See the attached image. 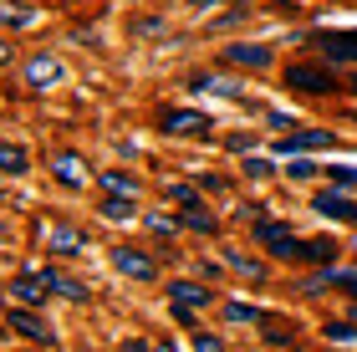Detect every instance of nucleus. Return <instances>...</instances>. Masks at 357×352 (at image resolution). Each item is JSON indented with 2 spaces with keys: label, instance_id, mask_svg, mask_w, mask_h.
I'll list each match as a JSON object with an SVG mask.
<instances>
[{
  "label": "nucleus",
  "instance_id": "1",
  "mask_svg": "<svg viewBox=\"0 0 357 352\" xmlns=\"http://www.w3.org/2000/svg\"><path fill=\"white\" fill-rule=\"evenodd\" d=\"M286 87H291V92H306V98H327V92H337L342 82H337V72L321 67V61H312V67L296 61V67L286 72Z\"/></svg>",
  "mask_w": 357,
  "mask_h": 352
},
{
  "label": "nucleus",
  "instance_id": "2",
  "mask_svg": "<svg viewBox=\"0 0 357 352\" xmlns=\"http://www.w3.org/2000/svg\"><path fill=\"white\" fill-rule=\"evenodd\" d=\"M312 52H321L327 61H352L357 67V31H317V36H306Z\"/></svg>",
  "mask_w": 357,
  "mask_h": 352
},
{
  "label": "nucleus",
  "instance_id": "3",
  "mask_svg": "<svg viewBox=\"0 0 357 352\" xmlns=\"http://www.w3.org/2000/svg\"><path fill=\"white\" fill-rule=\"evenodd\" d=\"M255 240L271 250V255H281V261H301V240L291 225H275V220H261L255 225Z\"/></svg>",
  "mask_w": 357,
  "mask_h": 352
},
{
  "label": "nucleus",
  "instance_id": "4",
  "mask_svg": "<svg viewBox=\"0 0 357 352\" xmlns=\"http://www.w3.org/2000/svg\"><path fill=\"white\" fill-rule=\"evenodd\" d=\"M312 210L327 215V220H342V225H357V199H347V189H327V194H317Z\"/></svg>",
  "mask_w": 357,
  "mask_h": 352
},
{
  "label": "nucleus",
  "instance_id": "5",
  "mask_svg": "<svg viewBox=\"0 0 357 352\" xmlns=\"http://www.w3.org/2000/svg\"><path fill=\"white\" fill-rule=\"evenodd\" d=\"M317 148H337V133H327V128H306V133H286L281 138V153H317Z\"/></svg>",
  "mask_w": 357,
  "mask_h": 352
},
{
  "label": "nucleus",
  "instance_id": "6",
  "mask_svg": "<svg viewBox=\"0 0 357 352\" xmlns=\"http://www.w3.org/2000/svg\"><path fill=\"white\" fill-rule=\"evenodd\" d=\"M112 266H118L123 276H133V281H153V276H158V266L149 261V255H138L133 245H118V250H112Z\"/></svg>",
  "mask_w": 357,
  "mask_h": 352
},
{
  "label": "nucleus",
  "instance_id": "7",
  "mask_svg": "<svg viewBox=\"0 0 357 352\" xmlns=\"http://www.w3.org/2000/svg\"><path fill=\"white\" fill-rule=\"evenodd\" d=\"M61 77H67L61 56H31V61H26V82H31V87H56Z\"/></svg>",
  "mask_w": 357,
  "mask_h": 352
},
{
  "label": "nucleus",
  "instance_id": "8",
  "mask_svg": "<svg viewBox=\"0 0 357 352\" xmlns=\"http://www.w3.org/2000/svg\"><path fill=\"white\" fill-rule=\"evenodd\" d=\"M10 327L21 332V337H31V342H41V347H52V342H56V332L46 327V322H41L36 312H21V307H15V312H10Z\"/></svg>",
  "mask_w": 357,
  "mask_h": 352
},
{
  "label": "nucleus",
  "instance_id": "9",
  "mask_svg": "<svg viewBox=\"0 0 357 352\" xmlns=\"http://www.w3.org/2000/svg\"><path fill=\"white\" fill-rule=\"evenodd\" d=\"M225 61H235V67H271V46H245V41H230V46H225Z\"/></svg>",
  "mask_w": 357,
  "mask_h": 352
},
{
  "label": "nucleus",
  "instance_id": "10",
  "mask_svg": "<svg viewBox=\"0 0 357 352\" xmlns=\"http://www.w3.org/2000/svg\"><path fill=\"white\" fill-rule=\"evenodd\" d=\"M301 266H337V240H327V235L301 240Z\"/></svg>",
  "mask_w": 357,
  "mask_h": 352
},
{
  "label": "nucleus",
  "instance_id": "11",
  "mask_svg": "<svg viewBox=\"0 0 357 352\" xmlns=\"http://www.w3.org/2000/svg\"><path fill=\"white\" fill-rule=\"evenodd\" d=\"M15 296L26 301V307H41L46 301V291H52V286H46V276H15V286H10Z\"/></svg>",
  "mask_w": 357,
  "mask_h": 352
},
{
  "label": "nucleus",
  "instance_id": "12",
  "mask_svg": "<svg viewBox=\"0 0 357 352\" xmlns=\"http://www.w3.org/2000/svg\"><path fill=\"white\" fill-rule=\"evenodd\" d=\"M225 322H235V327H261L266 312H261V307H245V301H225Z\"/></svg>",
  "mask_w": 357,
  "mask_h": 352
},
{
  "label": "nucleus",
  "instance_id": "13",
  "mask_svg": "<svg viewBox=\"0 0 357 352\" xmlns=\"http://www.w3.org/2000/svg\"><path fill=\"white\" fill-rule=\"evenodd\" d=\"M204 123H209V118H199V113H164V128H169V133H204Z\"/></svg>",
  "mask_w": 357,
  "mask_h": 352
},
{
  "label": "nucleus",
  "instance_id": "14",
  "mask_svg": "<svg viewBox=\"0 0 357 352\" xmlns=\"http://www.w3.org/2000/svg\"><path fill=\"white\" fill-rule=\"evenodd\" d=\"M46 286H52L56 296H72V301H87L82 291V281H72V276H61V270H46Z\"/></svg>",
  "mask_w": 357,
  "mask_h": 352
},
{
  "label": "nucleus",
  "instance_id": "15",
  "mask_svg": "<svg viewBox=\"0 0 357 352\" xmlns=\"http://www.w3.org/2000/svg\"><path fill=\"white\" fill-rule=\"evenodd\" d=\"M174 301H178V307H204L209 291H204V286H194V281H178L174 286Z\"/></svg>",
  "mask_w": 357,
  "mask_h": 352
},
{
  "label": "nucleus",
  "instance_id": "16",
  "mask_svg": "<svg viewBox=\"0 0 357 352\" xmlns=\"http://www.w3.org/2000/svg\"><path fill=\"white\" fill-rule=\"evenodd\" d=\"M169 204L178 215H189V210H199V194H194L189 184H169Z\"/></svg>",
  "mask_w": 357,
  "mask_h": 352
},
{
  "label": "nucleus",
  "instance_id": "17",
  "mask_svg": "<svg viewBox=\"0 0 357 352\" xmlns=\"http://www.w3.org/2000/svg\"><path fill=\"white\" fill-rule=\"evenodd\" d=\"M0 174H26V148L0 143Z\"/></svg>",
  "mask_w": 357,
  "mask_h": 352
},
{
  "label": "nucleus",
  "instance_id": "18",
  "mask_svg": "<svg viewBox=\"0 0 357 352\" xmlns=\"http://www.w3.org/2000/svg\"><path fill=\"white\" fill-rule=\"evenodd\" d=\"M52 250H61V255H72V250H82V235H77L72 225H56V230H52Z\"/></svg>",
  "mask_w": 357,
  "mask_h": 352
},
{
  "label": "nucleus",
  "instance_id": "19",
  "mask_svg": "<svg viewBox=\"0 0 357 352\" xmlns=\"http://www.w3.org/2000/svg\"><path fill=\"white\" fill-rule=\"evenodd\" d=\"M321 337H327V342H357V322H327V327H321Z\"/></svg>",
  "mask_w": 357,
  "mask_h": 352
},
{
  "label": "nucleus",
  "instance_id": "20",
  "mask_svg": "<svg viewBox=\"0 0 357 352\" xmlns=\"http://www.w3.org/2000/svg\"><path fill=\"white\" fill-rule=\"evenodd\" d=\"M102 210H107V220H133V194H112V199H102Z\"/></svg>",
  "mask_w": 357,
  "mask_h": 352
},
{
  "label": "nucleus",
  "instance_id": "21",
  "mask_svg": "<svg viewBox=\"0 0 357 352\" xmlns=\"http://www.w3.org/2000/svg\"><path fill=\"white\" fill-rule=\"evenodd\" d=\"M327 179H332V189H347V194H352V189H357V169L332 164V169H327Z\"/></svg>",
  "mask_w": 357,
  "mask_h": 352
},
{
  "label": "nucleus",
  "instance_id": "22",
  "mask_svg": "<svg viewBox=\"0 0 357 352\" xmlns=\"http://www.w3.org/2000/svg\"><path fill=\"white\" fill-rule=\"evenodd\" d=\"M261 332H266V342L286 347V342H291V332H296V327H291V322H261Z\"/></svg>",
  "mask_w": 357,
  "mask_h": 352
},
{
  "label": "nucleus",
  "instance_id": "23",
  "mask_svg": "<svg viewBox=\"0 0 357 352\" xmlns=\"http://www.w3.org/2000/svg\"><path fill=\"white\" fill-rule=\"evenodd\" d=\"M56 179H67V184H82V169H77V158H72V153H61V158H56Z\"/></svg>",
  "mask_w": 357,
  "mask_h": 352
},
{
  "label": "nucleus",
  "instance_id": "24",
  "mask_svg": "<svg viewBox=\"0 0 357 352\" xmlns=\"http://www.w3.org/2000/svg\"><path fill=\"white\" fill-rule=\"evenodd\" d=\"M225 261H230L235 270H245V276H266V266H261V261H250V255H235V250H230Z\"/></svg>",
  "mask_w": 357,
  "mask_h": 352
},
{
  "label": "nucleus",
  "instance_id": "25",
  "mask_svg": "<svg viewBox=\"0 0 357 352\" xmlns=\"http://www.w3.org/2000/svg\"><path fill=\"white\" fill-rule=\"evenodd\" d=\"M107 189H118V194H138V179H128V174H102Z\"/></svg>",
  "mask_w": 357,
  "mask_h": 352
},
{
  "label": "nucleus",
  "instance_id": "26",
  "mask_svg": "<svg viewBox=\"0 0 357 352\" xmlns=\"http://www.w3.org/2000/svg\"><path fill=\"white\" fill-rule=\"evenodd\" d=\"M178 220H184L189 230H199V235H215V220H209V215H199V210H189V215H178Z\"/></svg>",
  "mask_w": 357,
  "mask_h": 352
},
{
  "label": "nucleus",
  "instance_id": "27",
  "mask_svg": "<svg viewBox=\"0 0 357 352\" xmlns=\"http://www.w3.org/2000/svg\"><path fill=\"white\" fill-rule=\"evenodd\" d=\"M194 352H225V342L215 332H194Z\"/></svg>",
  "mask_w": 357,
  "mask_h": 352
},
{
  "label": "nucleus",
  "instance_id": "28",
  "mask_svg": "<svg viewBox=\"0 0 357 352\" xmlns=\"http://www.w3.org/2000/svg\"><path fill=\"white\" fill-rule=\"evenodd\" d=\"M286 174H291V179H301V184H306V179H317V164H291Z\"/></svg>",
  "mask_w": 357,
  "mask_h": 352
},
{
  "label": "nucleus",
  "instance_id": "29",
  "mask_svg": "<svg viewBox=\"0 0 357 352\" xmlns=\"http://www.w3.org/2000/svg\"><path fill=\"white\" fill-rule=\"evenodd\" d=\"M123 352H153V342H143V337H128V347Z\"/></svg>",
  "mask_w": 357,
  "mask_h": 352
},
{
  "label": "nucleus",
  "instance_id": "30",
  "mask_svg": "<svg viewBox=\"0 0 357 352\" xmlns=\"http://www.w3.org/2000/svg\"><path fill=\"white\" fill-rule=\"evenodd\" d=\"M153 352H174V347H169V342H153Z\"/></svg>",
  "mask_w": 357,
  "mask_h": 352
},
{
  "label": "nucleus",
  "instance_id": "31",
  "mask_svg": "<svg viewBox=\"0 0 357 352\" xmlns=\"http://www.w3.org/2000/svg\"><path fill=\"white\" fill-rule=\"evenodd\" d=\"M6 56H10V46H0V61H6Z\"/></svg>",
  "mask_w": 357,
  "mask_h": 352
},
{
  "label": "nucleus",
  "instance_id": "32",
  "mask_svg": "<svg viewBox=\"0 0 357 352\" xmlns=\"http://www.w3.org/2000/svg\"><path fill=\"white\" fill-rule=\"evenodd\" d=\"M194 6H215V0H194Z\"/></svg>",
  "mask_w": 357,
  "mask_h": 352
},
{
  "label": "nucleus",
  "instance_id": "33",
  "mask_svg": "<svg viewBox=\"0 0 357 352\" xmlns=\"http://www.w3.org/2000/svg\"><path fill=\"white\" fill-rule=\"evenodd\" d=\"M347 87H352V92H357V77H352V82H347Z\"/></svg>",
  "mask_w": 357,
  "mask_h": 352
}]
</instances>
